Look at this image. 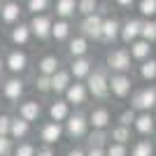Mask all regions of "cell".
<instances>
[{
	"label": "cell",
	"instance_id": "cell-37",
	"mask_svg": "<svg viewBox=\"0 0 156 156\" xmlns=\"http://www.w3.org/2000/svg\"><path fill=\"white\" fill-rule=\"evenodd\" d=\"M128 137H130V133H128V128H126V126H119V128L112 130V140H117L119 144H124Z\"/></svg>",
	"mask_w": 156,
	"mask_h": 156
},
{
	"label": "cell",
	"instance_id": "cell-33",
	"mask_svg": "<svg viewBox=\"0 0 156 156\" xmlns=\"http://www.w3.org/2000/svg\"><path fill=\"white\" fill-rule=\"evenodd\" d=\"M140 14L142 16H154L156 14V0H140Z\"/></svg>",
	"mask_w": 156,
	"mask_h": 156
},
{
	"label": "cell",
	"instance_id": "cell-42",
	"mask_svg": "<svg viewBox=\"0 0 156 156\" xmlns=\"http://www.w3.org/2000/svg\"><path fill=\"white\" fill-rule=\"evenodd\" d=\"M86 156H105V149L103 147H91V149L86 151Z\"/></svg>",
	"mask_w": 156,
	"mask_h": 156
},
{
	"label": "cell",
	"instance_id": "cell-26",
	"mask_svg": "<svg viewBox=\"0 0 156 156\" xmlns=\"http://www.w3.org/2000/svg\"><path fill=\"white\" fill-rule=\"evenodd\" d=\"M154 117H149V114H140V117H135V128L142 133V135H147V133H151L154 130Z\"/></svg>",
	"mask_w": 156,
	"mask_h": 156
},
{
	"label": "cell",
	"instance_id": "cell-22",
	"mask_svg": "<svg viewBox=\"0 0 156 156\" xmlns=\"http://www.w3.org/2000/svg\"><path fill=\"white\" fill-rule=\"evenodd\" d=\"M70 72L75 75V77H89V75H91V61L86 58V56H79V58H75V63H72Z\"/></svg>",
	"mask_w": 156,
	"mask_h": 156
},
{
	"label": "cell",
	"instance_id": "cell-20",
	"mask_svg": "<svg viewBox=\"0 0 156 156\" xmlns=\"http://www.w3.org/2000/svg\"><path fill=\"white\" fill-rule=\"evenodd\" d=\"M149 54H151V44L147 42V40H135V42H130V56L147 61Z\"/></svg>",
	"mask_w": 156,
	"mask_h": 156
},
{
	"label": "cell",
	"instance_id": "cell-43",
	"mask_svg": "<svg viewBox=\"0 0 156 156\" xmlns=\"http://www.w3.org/2000/svg\"><path fill=\"white\" fill-rule=\"evenodd\" d=\"M35 156H54V154H51V149H49V147H44V149H40Z\"/></svg>",
	"mask_w": 156,
	"mask_h": 156
},
{
	"label": "cell",
	"instance_id": "cell-16",
	"mask_svg": "<svg viewBox=\"0 0 156 156\" xmlns=\"http://www.w3.org/2000/svg\"><path fill=\"white\" fill-rule=\"evenodd\" d=\"M58 58L56 56H44V58H40V63H37V70H40V75H47V77H51L54 72H58L61 68H58Z\"/></svg>",
	"mask_w": 156,
	"mask_h": 156
},
{
	"label": "cell",
	"instance_id": "cell-2",
	"mask_svg": "<svg viewBox=\"0 0 156 156\" xmlns=\"http://www.w3.org/2000/svg\"><path fill=\"white\" fill-rule=\"evenodd\" d=\"M51 23H54V21L49 19L47 14H35L28 26H30V33L37 40H47L49 35H51Z\"/></svg>",
	"mask_w": 156,
	"mask_h": 156
},
{
	"label": "cell",
	"instance_id": "cell-18",
	"mask_svg": "<svg viewBox=\"0 0 156 156\" xmlns=\"http://www.w3.org/2000/svg\"><path fill=\"white\" fill-rule=\"evenodd\" d=\"M89 124L93 126L96 130H103V128H107V124H110V112L107 110H93L91 112V117H89Z\"/></svg>",
	"mask_w": 156,
	"mask_h": 156
},
{
	"label": "cell",
	"instance_id": "cell-25",
	"mask_svg": "<svg viewBox=\"0 0 156 156\" xmlns=\"http://www.w3.org/2000/svg\"><path fill=\"white\" fill-rule=\"evenodd\" d=\"M68 35H70V23L65 19H58L51 23V37L54 40H68Z\"/></svg>",
	"mask_w": 156,
	"mask_h": 156
},
{
	"label": "cell",
	"instance_id": "cell-29",
	"mask_svg": "<svg viewBox=\"0 0 156 156\" xmlns=\"http://www.w3.org/2000/svg\"><path fill=\"white\" fill-rule=\"evenodd\" d=\"M140 35H142V40H147L149 44H151V42H156V21H144Z\"/></svg>",
	"mask_w": 156,
	"mask_h": 156
},
{
	"label": "cell",
	"instance_id": "cell-48",
	"mask_svg": "<svg viewBox=\"0 0 156 156\" xmlns=\"http://www.w3.org/2000/svg\"><path fill=\"white\" fill-rule=\"evenodd\" d=\"M0 9H2V2H0Z\"/></svg>",
	"mask_w": 156,
	"mask_h": 156
},
{
	"label": "cell",
	"instance_id": "cell-17",
	"mask_svg": "<svg viewBox=\"0 0 156 156\" xmlns=\"http://www.w3.org/2000/svg\"><path fill=\"white\" fill-rule=\"evenodd\" d=\"M70 86V72L65 70H58L51 75V91L56 93H65V89Z\"/></svg>",
	"mask_w": 156,
	"mask_h": 156
},
{
	"label": "cell",
	"instance_id": "cell-4",
	"mask_svg": "<svg viewBox=\"0 0 156 156\" xmlns=\"http://www.w3.org/2000/svg\"><path fill=\"white\" fill-rule=\"evenodd\" d=\"M5 68L9 72H14V75H19V72H23L28 68V56L21 49H14V51L7 54V58H5Z\"/></svg>",
	"mask_w": 156,
	"mask_h": 156
},
{
	"label": "cell",
	"instance_id": "cell-10",
	"mask_svg": "<svg viewBox=\"0 0 156 156\" xmlns=\"http://www.w3.org/2000/svg\"><path fill=\"white\" fill-rule=\"evenodd\" d=\"M40 114H42V107H40L37 100H26V103H21V107H19V117H21V119H26L28 124H30V121H37Z\"/></svg>",
	"mask_w": 156,
	"mask_h": 156
},
{
	"label": "cell",
	"instance_id": "cell-39",
	"mask_svg": "<svg viewBox=\"0 0 156 156\" xmlns=\"http://www.w3.org/2000/svg\"><path fill=\"white\" fill-rule=\"evenodd\" d=\"M9 126H12V117L0 114V135H9Z\"/></svg>",
	"mask_w": 156,
	"mask_h": 156
},
{
	"label": "cell",
	"instance_id": "cell-47",
	"mask_svg": "<svg viewBox=\"0 0 156 156\" xmlns=\"http://www.w3.org/2000/svg\"><path fill=\"white\" fill-rule=\"evenodd\" d=\"M0 2H7V0H0Z\"/></svg>",
	"mask_w": 156,
	"mask_h": 156
},
{
	"label": "cell",
	"instance_id": "cell-27",
	"mask_svg": "<svg viewBox=\"0 0 156 156\" xmlns=\"http://www.w3.org/2000/svg\"><path fill=\"white\" fill-rule=\"evenodd\" d=\"M86 40L84 37H75V40H70V47H68V51L75 56V58H79V56H84L86 54Z\"/></svg>",
	"mask_w": 156,
	"mask_h": 156
},
{
	"label": "cell",
	"instance_id": "cell-38",
	"mask_svg": "<svg viewBox=\"0 0 156 156\" xmlns=\"http://www.w3.org/2000/svg\"><path fill=\"white\" fill-rule=\"evenodd\" d=\"M105 156H126V147H124V144H119V142H114V144L107 147Z\"/></svg>",
	"mask_w": 156,
	"mask_h": 156
},
{
	"label": "cell",
	"instance_id": "cell-7",
	"mask_svg": "<svg viewBox=\"0 0 156 156\" xmlns=\"http://www.w3.org/2000/svg\"><path fill=\"white\" fill-rule=\"evenodd\" d=\"M156 105V89H142L133 96V107L137 110H149Z\"/></svg>",
	"mask_w": 156,
	"mask_h": 156
},
{
	"label": "cell",
	"instance_id": "cell-36",
	"mask_svg": "<svg viewBox=\"0 0 156 156\" xmlns=\"http://www.w3.org/2000/svg\"><path fill=\"white\" fill-rule=\"evenodd\" d=\"M133 156H151V144L147 142V140L137 142L135 147H133Z\"/></svg>",
	"mask_w": 156,
	"mask_h": 156
},
{
	"label": "cell",
	"instance_id": "cell-32",
	"mask_svg": "<svg viewBox=\"0 0 156 156\" xmlns=\"http://www.w3.org/2000/svg\"><path fill=\"white\" fill-rule=\"evenodd\" d=\"M37 151H35V147H33L30 142H21L14 147V156H35Z\"/></svg>",
	"mask_w": 156,
	"mask_h": 156
},
{
	"label": "cell",
	"instance_id": "cell-21",
	"mask_svg": "<svg viewBox=\"0 0 156 156\" xmlns=\"http://www.w3.org/2000/svg\"><path fill=\"white\" fill-rule=\"evenodd\" d=\"M49 117H51V121H56V124H61L63 119H68L70 114H68V103L65 100H56V103H51V107H49Z\"/></svg>",
	"mask_w": 156,
	"mask_h": 156
},
{
	"label": "cell",
	"instance_id": "cell-31",
	"mask_svg": "<svg viewBox=\"0 0 156 156\" xmlns=\"http://www.w3.org/2000/svg\"><path fill=\"white\" fill-rule=\"evenodd\" d=\"M14 154V142L9 135H0V156H12Z\"/></svg>",
	"mask_w": 156,
	"mask_h": 156
},
{
	"label": "cell",
	"instance_id": "cell-45",
	"mask_svg": "<svg viewBox=\"0 0 156 156\" xmlns=\"http://www.w3.org/2000/svg\"><path fill=\"white\" fill-rule=\"evenodd\" d=\"M117 2H119V5H121V7H130V5H133V2H135V0H117Z\"/></svg>",
	"mask_w": 156,
	"mask_h": 156
},
{
	"label": "cell",
	"instance_id": "cell-13",
	"mask_svg": "<svg viewBox=\"0 0 156 156\" xmlns=\"http://www.w3.org/2000/svg\"><path fill=\"white\" fill-rule=\"evenodd\" d=\"M86 89L84 84H70L65 89V103H75V105H82L86 100Z\"/></svg>",
	"mask_w": 156,
	"mask_h": 156
},
{
	"label": "cell",
	"instance_id": "cell-24",
	"mask_svg": "<svg viewBox=\"0 0 156 156\" xmlns=\"http://www.w3.org/2000/svg\"><path fill=\"white\" fill-rule=\"evenodd\" d=\"M75 9H77V0H56V14H58L61 19L72 16Z\"/></svg>",
	"mask_w": 156,
	"mask_h": 156
},
{
	"label": "cell",
	"instance_id": "cell-40",
	"mask_svg": "<svg viewBox=\"0 0 156 156\" xmlns=\"http://www.w3.org/2000/svg\"><path fill=\"white\" fill-rule=\"evenodd\" d=\"M89 142H91V147H103V142H105V133H103V130H96V133H91Z\"/></svg>",
	"mask_w": 156,
	"mask_h": 156
},
{
	"label": "cell",
	"instance_id": "cell-46",
	"mask_svg": "<svg viewBox=\"0 0 156 156\" xmlns=\"http://www.w3.org/2000/svg\"><path fill=\"white\" fill-rule=\"evenodd\" d=\"M2 70H5V58L0 56V75H2Z\"/></svg>",
	"mask_w": 156,
	"mask_h": 156
},
{
	"label": "cell",
	"instance_id": "cell-19",
	"mask_svg": "<svg viewBox=\"0 0 156 156\" xmlns=\"http://www.w3.org/2000/svg\"><path fill=\"white\" fill-rule=\"evenodd\" d=\"M61 133H63L61 124H56V121H49V124L42 128V140H44L47 144H54V142H58Z\"/></svg>",
	"mask_w": 156,
	"mask_h": 156
},
{
	"label": "cell",
	"instance_id": "cell-9",
	"mask_svg": "<svg viewBox=\"0 0 156 156\" xmlns=\"http://www.w3.org/2000/svg\"><path fill=\"white\" fill-rule=\"evenodd\" d=\"M86 126H89V121L84 114H72V117H68V135L82 137L86 133Z\"/></svg>",
	"mask_w": 156,
	"mask_h": 156
},
{
	"label": "cell",
	"instance_id": "cell-3",
	"mask_svg": "<svg viewBox=\"0 0 156 156\" xmlns=\"http://www.w3.org/2000/svg\"><path fill=\"white\" fill-rule=\"evenodd\" d=\"M82 30H84L86 37H93V40L103 37V19H100V14H89V16H84Z\"/></svg>",
	"mask_w": 156,
	"mask_h": 156
},
{
	"label": "cell",
	"instance_id": "cell-6",
	"mask_svg": "<svg viewBox=\"0 0 156 156\" xmlns=\"http://www.w3.org/2000/svg\"><path fill=\"white\" fill-rule=\"evenodd\" d=\"M2 96L7 98V100H19L21 96H23V79L21 77H9L5 79V84H2Z\"/></svg>",
	"mask_w": 156,
	"mask_h": 156
},
{
	"label": "cell",
	"instance_id": "cell-12",
	"mask_svg": "<svg viewBox=\"0 0 156 156\" xmlns=\"http://www.w3.org/2000/svg\"><path fill=\"white\" fill-rule=\"evenodd\" d=\"M30 26L28 23H16V26L12 28V33H9V40H12L14 44H19V47H23V44H28V40H30Z\"/></svg>",
	"mask_w": 156,
	"mask_h": 156
},
{
	"label": "cell",
	"instance_id": "cell-49",
	"mask_svg": "<svg viewBox=\"0 0 156 156\" xmlns=\"http://www.w3.org/2000/svg\"><path fill=\"white\" fill-rule=\"evenodd\" d=\"M154 121H156V117H154Z\"/></svg>",
	"mask_w": 156,
	"mask_h": 156
},
{
	"label": "cell",
	"instance_id": "cell-11",
	"mask_svg": "<svg viewBox=\"0 0 156 156\" xmlns=\"http://www.w3.org/2000/svg\"><path fill=\"white\" fill-rule=\"evenodd\" d=\"M110 91L114 93L117 98H124L130 93V79L126 77V75H114V77L110 79Z\"/></svg>",
	"mask_w": 156,
	"mask_h": 156
},
{
	"label": "cell",
	"instance_id": "cell-41",
	"mask_svg": "<svg viewBox=\"0 0 156 156\" xmlns=\"http://www.w3.org/2000/svg\"><path fill=\"white\" fill-rule=\"evenodd\" d=\"M130 124H135V114H133L130 110H126L124 114H121V126H126V128H128Z\"/></svg>",
	"mask_w": 156,
	"mask_h": 156
},
{
	"label": "cell",
	"instance_id": "cell-34",
	"mask_svg": "<svg viewBox=\"0 0 156 156\" xmlns=\"http://www.w3.org/2000/svg\"><path fill=\"white\" fill-rule=\"evenodd\" d=\"M77 9L82 14H96V0H77Z\"/></svg>",
	"mask_w": 156,
	"mask_h": 156
},
{
	"label": "cell",
	"instance_id": "cell-15",
	"mask_svg": "<svg viewBox=\"0 0 156 156\" xmlns=\"http://www.w3.org/2000/svg\"><path fill=\"white\" fill-rule=\"evenodd\" d=\"M140 30H142V23L137 19H128L124 26H121V33H119V35L124 37V42H135L137 35H140Z\"/></svg>",
	"mask_w": 156,
	"mask_h": 156
},
{
	"label": "cell",
	"instance_id": "cell-23",
	"mask_svg": "<svg viewBox=\"0 0 156 156\" xmlns=\"http://www.w3.org/2000/svg\"><path fill=\"white\" fill-rule=\"evenodd\" d=\"M121 33V23H119L117 19H103V37L100 40H114Z\"/></svg>",
	"mask_w": 156,
	"mask_h": 156
},
{
	"label": "cell",
	"instance_id": "cell-35",
	"mask_svg": "<svg viewBox=\"0 0 156 156\" xmlns=\"http://www.w3.org/2000/svg\"><path fill=\"white\" fill-rule=\"evenodd\" d=\"M35 86H37V91L49 93V91H51V77H47V75H37V79H35Z\"/></svg>",
	"mask_w": 156,
	"mask_h": 156
},
{
	"label": "cell",
	"instance_id": "cell-44",
	"mask_svg": "<svg viewBox=\"0 0 156 156\" xmlns=\"http://www.w3.org/2000/svg\"><path fill=\"white\" fill-rule=\"evenodd\" d=\"M68 156H86V154L82 149H70V151H68Z\"/></svg>",
	"mask_w": 156,
	"mask_h": 156
},
{
	"label": "cell",
	"instance_id": "cell-5",
	"mask_svg": "<svg viewBox=\"0 0 156 156\" xmlns=\"http://www.w3.org/2000/svg\"><path fill=\"white\" fill-rule=\"evenodd\" d=\"M107 65L112 70H119V72L128 70L130 68V54L126 49H114V51L107 54Z\"/></svg>",
	"mask_w": 156,
	"mask_h": 156
},
{
	"label": "cell",
	"instance_id": "cell-14",
	"mask_svg": "<svg viewBox=\"0 0 156 156\" xmlns=\"http://www.w3.org/2000/svg\"><path fill=\"white\" fill-rule=\"evenodd\" d=\"M28 133H30V124L21 117H14L12 126H9V137H12V140H23Z\"/></svg>",
	"mask_w": 156,
	"mask_h": 156
},
{
	"label": "cell",
	"instance_id": "cell-28",
	"mask_svg": "<svg viewBox=\"0 0 156 156\" xmlns=\"http://www.w3.org/2000/svg\"><path fill=\"white\" fill-rule=\"evenodd\" d=\"M49 7V0H26V9L35 16V14H44V9Z\"/></svg>",
	"mask_w": 156,
	"mask_h": 156
},
{
	"label": "cell",
	"instance_id": "cell-30",
	"mask_svg": "<svg viewBox=\"0 0 156 156\" xmlns=\"http://www.w3.org/2000/svg\"><path fill=\"white\" fill-rule=\"evenodd\" d=\"M140 75H142V79H154L156 77V61L147 58L142 65H140Z\"/></svg>",
	"mask_w": 156,
	"mask_h": 156
},
{
	"label": "cell",
	"instance_id": "cell-8",
	"mask_svg": "<svg viewBox=\"0 0 156 156\" xmlns=\"http://www.w3.org/2000/svg\"><path fill=\"white\" fill-rule=\"evenodd\" d=\"M21 16V5L19 0H7L2 2V9H0V19L5 21V23H16Z\"/></svg>",
	"mask_w": 156,
	"mask_h": 156
},
{
	"label": "cell",
	"instance_id": "cell-1",
	"mask_svg": "<svg viewBox=\"0 0 156 156\" xmlns=\"http://www.w3.org/2000/svg\"><path fill=\"white\" fill-rule=\"evenodd\" d=\"M89 91H91L96 98H105L110 93V79L105 77L103 70H96V72L89 75Z\"/></svg>",
	"mask_w": 156,
	"mask_h": 156
}]
</instances>
